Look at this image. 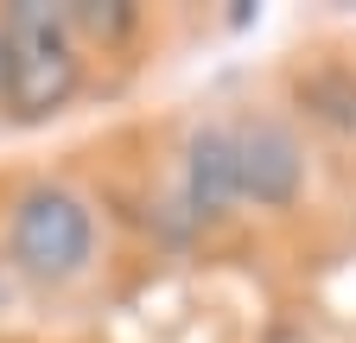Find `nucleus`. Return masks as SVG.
Wrapping results in <instances>:
<instances>
[{
  "label": "nucleus",
  "instance_id": "1",
  "mask_svg": "<svg viewBox=\"0 0 356 343\" xmlns=\"http://www.w3.org/2000/svg\"><path fill=\"white\" fill-rule=\"evenodd\" d=\"M83 83L76 64V32L58 7L44 0H19L0 19V96H7L13 121H51L58 108H70Z\"/></svg>",
  "mask_w": 356,
  "mask_h": 343
},
{
  "label": "nucleus",
  "instance_id": "2",
  "mask_svg": "<svg viewBox=\"0 0 356 343\" xmlns=\"http://www.w3.org/2000/svg\"><path fill=\"white\" fill-rule=\"evenodd\" d=\"M89 242H96V223H89V210L70 191L38 185V191L19 197V210H13V261L32 280H70L89 261Z\"/></svg>",
  "mask_w": 356,
  "mask_h": 343
},
{
  "label": "nucleus",
  "instance_id": "3",
  "mask_svg": "<svg viewBox=\"0 0 356 343\" xmlns=\"http://www.w3.org/2000/svg\"><path fill=\"white\" fill-rule=\"evenodd\" d=\"M229 147H236V197L293 203V191H299V147H293L286 127H274V121L229 127Z\"/></svg>",
  "mask_w": 356,
  "mask_h": 343
},
{
  "label": "nucleus",
  "instance_id": "4",
  "mask_svg": "<svg viewBox=\"0 0 356 343\" xmlns=\"http://www.w3.org/2000/svg\"><path fill=\"white\" fill-rule=\"evenodd\" d=\"M222 203H236V147L229 127H204L191 140V210L216 217Z\"/></svg>",
  "mask_w": 356,
  "mask_h": 343
},
{
  "label": "nucleus",
  "instance_id": "5",
  "mask_svg": "<svg viewBox=\"0 0 356 343\" xmlns=\"http://www.w3.org/2000/svg\"><path fill=\"white\" fill-rule=\"evenodd\" d=\"M70 32H89V38H121L134 26V7L127 0H76V7H64Z\"/></svg>",
  "mask_w": 356,
  "mask_h": 343
}]
</instances>
